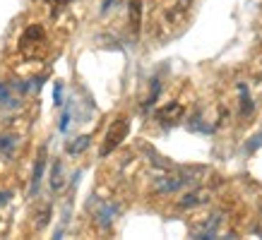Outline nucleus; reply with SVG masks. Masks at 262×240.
Segmentation results:
<instances>
[{"mask_svg":"<svg viewBox=\"0 0 262 240\" xmlns=\"http://www.w3.org/2000/svg\"><path fill=\"white\" fill-rule=\"evenodd\" d=\"M15 51L17 56L27 60V63H43L51 51H53V41H51V34H48V27L41 17H34V19H27V22L19 27V34H17L15 41Z\"/></svg>","mask_w":262,"mask_h":240,"instance_id":"f257e3e1","label":"nucleus"},{"mask_svg":"<svg viewBox=\"0 0 262 240\" xmlns=\"http://www.w3.org/2000/svg\"><path fill=\"white\" fill-rule=\"evenodd\" d=\"M192 8H195V0H168L166 5L159 10L154 27L164 34L178 32V29H183L185 24L190 22Z\"/></svg>","mask_w":262,"mask_h":240,"instance_id":"f03ea898","label":"nucleus"},{"mask_svg":"<svg viewBox=\"0 0 262 240\" xmlns=\"http://www.w3.org/2000/svg\"><path fill=\"white\" fill-rule=\"evenodd\" d=\"M127 132H130V120H127L125 115H118V118H116L111 125H108V130H106L103 142H101V152H99V154H101V156H108V154H113L120 147V144L125 142Z\"/></svg>","mask_w":262,"mask_h":240,"instance_id":"7ed1b4c3","label":"nucleus"},{"mask_svg":"<svg viewBox=\"0 0 262 240\" xmlns=\"http://www.w3.org/2000/svg\"><path fill=\"white\" fill-rule=\"evenodd\" d=\"M183 115H185V104L181 101H168L157 111V120L161 125H176V123H181Z\"/></svg>","mask_w":262,"mask_h":240,"instance_id":"20e7f679","label":"nucleus"},{"mask_svg":"<svg viewBox=\"0 0 262 240\" xmlns=\"http://www.w3.org/2000/svg\"><path fill=\"white\" fill-rule=\"evenodd\" d=\"M142 27V0H130V29L133 34L140 32Z\"/></svg>","mask_w":262,"mask_h":240,"instance_id":"39448f33","label":"nucleus"},{"mask_svg":"<svg viewBox=\"0 0 262 240\" xmlns=\"http://www.w3.org/2000/svg\"><path fill=\"white\" fill-rule=\"evenodd\" d=\"M238 94H241V118H248L250 113H253V101H250V96H248V87L246 84H238Z\"/></svg>","mask_w":262,"mask_h":240,"instance_id":"423d86ee","label":"nucleus"},{"mask_svg":"<svg viewBox=\"0 0 262 240\" xmlns=\"http://www.w3.org/2000/svg\"><path fill=\"white\" fill-rule=\"evenodd\" d=\"M205 192H190V195H185V197H183L181 202H178V207L181 209H192V207H200V204H202V202H205Z\"/></svg>","mask_w":262,"mask_h":240,"instance_id":"0eeeda50","label":"nucleus"},{"mask_svg":"<svg viewBox=\"0 0 262 240\" xmlns=\"http://www.w3.org/2000/svg\"><path fill=\"white\" fill-rule=\"evenodd\" d=\"M89 139H92L89 135L77 137V139H75V144H70V147H68V152H70V154H80V152H84V149L89 147Z\"/></svg>","mask_w":262,"mask_h":240,"instance_id":"6e6552de","label":"nucleus"},{"mask_svg":"<svg viewBox=\"0 0 262 240\" xmlns=\"http://www.w3.org/2000/svg\"><path fill=\"white\" fill-rule=\"evenodd\" d=\"M113 5H116V0H101V15H106Z\"/></svg>","mask_w":262,"mask_h":240,"instance_id":"1a4fd4ad","label":"nucleus"},{"mask_svg":"<svg viewBox=\"0 0 262 240\" xmlns=\"http://www.w3.org/2000/svg\"><path fill=\"white\" fill-rule=\"evenodd\" d=\"M60 91H63V87L60 84H56V104L60 106Z\"/></svg>","mask_w":262,"mask_h":240,"instance_id":"9d476101","label":"nucleus"},{"mask_svg":"<svg viewBox=\"0 0 262 240\" xmlns=\"http://www.w3.org/2000/svg\"><path fill=\"white\" fill-rule=\"evenodd\" d=\"M0 204H5V192H0Z\"/></svg>","mask_w":262,"mask_h":240,"instance_id":"9b49d317","label":"nucleus"}]
</instances>
